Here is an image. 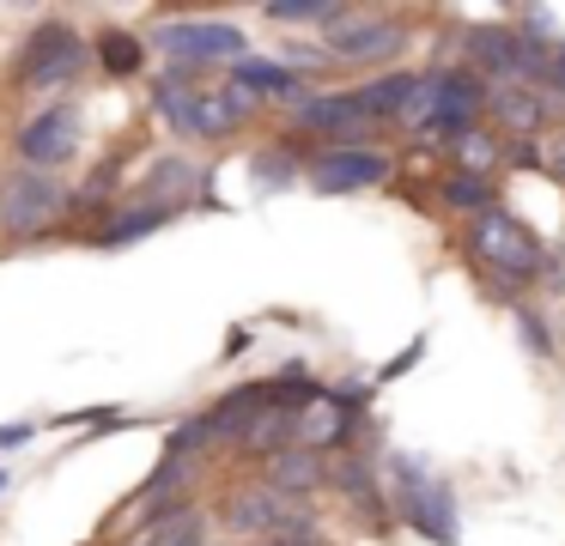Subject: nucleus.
I'll return each instance as SVG.
<instances>
[{"mask_svg":"<svg viewBox=\"0 0 565 546\" xmlns=\"http://www.w3.org/2000/svg\"><path fill=\"white\" fill-rule=\"evenodd\" d=\"M516 328H523V340H529V352H553V340H547V328H541V315H529V310H516Z\"/></svg>","mask_w":565,"mask_h":546,"instance_id":"obj_24","label":"nucleus"},{"mask_svg":"<svg viewBox=\"0 0 565 546\" xmlns=\"http://www.w3.org/2000/svg\"><path fill=\"white\" fill-rule=\"evenodd\" d=\"M140 546H207V522L189 516V510H177V516L159 522V528H152Z\"/></svg>","mask_w":565,"mask_h":546,"instance_id":"obj_21","label":"nucleus"},{"mask_svg":"<svg viewBox=\"0 0 565 546\" xmlns=\"http://www.w3.org/2000/svg\"><path fill=\"white\" fill-rule=\"evenodd\" d=\"M329 480V468H322V456L317 449H305V443H292V449H280V456L268 461V485L274 492H310V485H322Z\"/></svg>","mask_w":565,"mask_h":546,"instance_id":"obj_13","label":"nucleus"},{"mask_svg":"<svg viewBox=\"0 0 565 546\" xmlns=\"http://www.w3.org/2000/svg\"><path fill=\"white\" fill-rule=\"evenodd\" d=\"M62 206H67V182L55 170H19L0 189V225L13 231V237H31V231L55 225Z\"/></svg>","mask_w":565,"mask_h":546,"instance_id":"obj_5","label":"nucleus"},{"mask_svg":"<svg viewBox=\"0 0 565 546\" xmlns=\"http://www.w3.org/2000/svg\"><path fill=\"white\" fill-rule=\"evenodd\" d=\"M164 206L159 201H140V206H128V213H116L110 225H98V243L104 249H122V243H140V237H152V231L164 225Z\"/></svg>","mask_w":565,"mask_h":546,"instance_id":"obj_15","label":"nucleus"},{"mask_svg":"<svg viewBox=\"0 0 565 546\" xmlns=\"http://www.w3.org/2000/svg\"><path fill=\"white\" fill-rule=\"evenodd\" d=\"M79 67H86V43L67 24H43V31H31L25 55H19V85L25 92H62V85L79 79Z\"/></svg>","mask_w":565,"mask_h":546,"instance_id":"obj_4","label":"nucleus"},{"mask_svg":"<svg viewBox=\"0 0 565 546\" xmlns=\"http://www.w3.org/2000/svg\"><path fill=\"white\" fill-rule=\"evenodd\" d=\"M390 468H395V492H402V516L414 522L426 540L456 546V497H450V485L431 480L414 456H395Z\"/></svg>","mask_w":565,"mask_h":546,"instance_id":"obj_3","label":"nucleus"},{"mask_svg":"<svg viewBox=\"0 0 565 546\" xmlns=\"http://www.w3.org/2000/svg\"><path fill=\"white\" fill-rule=\"evenodd\" d=\"M414 92H419V79H414V73H383V79L359 85L353 97H359V109H365L371 121H390V116H407Z\"/></svg>","mask_w":565,"mask_h":546,"instance_id":"obj_14","label":"nucleus"},{"mask_svg":"<svg viewBox=\"0 0 565 546\" xmlns=\"http://www.w3.org/2000/svg\"><path fill=\"white\" fill-rule=\"evenodd\" d=\"M547 79H553V85H559V92H565V43H559V55L547 61Z\"/></svg>","mask_w":565,"mask_h":546,"instance_id":"obj_26","label":"nucleus"},{"mask_svg":"<svg viewBox=\"0 0 565 546\" xmlns=\"http://www.w3.org/2000/svg\"><path fill=\"white\" fill-rule=\"evenodd\" d=\"M444 201L462 206V213H487V206H492V182L475 176V170H450V176H444Z\"/></svg>","mask_w":565,"mask_h":546,"instance_id":"obj_19","label":"nucleus"},{"mask_svg":"<svg viewBox=\"0 0 565 546\" xmlns=\"http://www.w3.org/2000/svg\"><path fill=\"white\" fill-rule=\"evenodd\" d=\"M487 104L499 109V121H511L516 133H535L541 121H547V104H541V92H529V85H504V92H492Z\"/></svg>","mask_w":565,"mask_h":546,"instance_id":"obj_16","label":"nucleus"},{"mask_svg":"<svg viewBox=\"0 0 565 546\" xmlns=\"http://www.w3.org/2000/svg\"><path fill=\"white\" fill-rule=\"evenodd\" d=\"M402 49V24L390 19H347L329 36V61H390Z\"/></svg>","mask_w":565,"mask_h":546,"instance_id":"obj_12","label":"nucleus"},{"mask_svg":"<svg viewBox=\"0 0 565 546\" xmlns=\"http://www.w3.org/2000/svg\"><path fill=\"white\" fill-rule=\"evenodd\" d=\"M152 49H164L177 67H207V61L244 55V31L237 24H213V19H177V24L152 31Z\"/></svg>","mask_w":565,"mask_h":546,"instance_id":"obj_6","label":"nucleus"},{"mask_svg":"<svg viewBox=\"0 0 565 546\" xmlns=\"http://www.w3.org/2000/svg\"><path fill=\"white\" fill-rule=\"evenodd\" d=\"M98 55H104V67H110V73H135L140 67V43L128 31H104L98 36Z\"/></svg>","mask_w":565,"mask_h":546,"instance_id":"obj_22","label":"nucleus"},{"mask_svg":"<svg viewBox=\"0 0 565 546\" xmlns=\"http://www.w3.org/2000/svg\"><path fill=\"white\" fill-rule=\"evenodd\" d=\"M298 128H310V133H322V140H341V146H353V140H371L377 133V121L359 109V97L353 92H334V97H298Z\"/></svg>","mask_w":565,"mask_h":546,"instance_id":"obj_10","label":"nucleus"},{"mask_svg":"<svg viewBox=\"0 0 565 546\" xmlns=\"http://www.w3.org/2000/svg\"><path fill=\"white\" fill-rule=\"evenodd\" d=\"M456 158H462V170H475V176H487V164H492V152H499V146H492V133H480V128H468V133H456Z\"/></svg>","mask_w":565,"mask_h":546,"instance_id":"obj_23","label":"nucleus"},{"mask_svg":"<svg viewBox=\"0 0 565 546\" xmlns=\"http://www.w3.org/2000/svg\"><path fill=\"white\" fill-rule=\"evenodd\" d=\"M256 176L262 182H286V176H292V164H280V158H256Z\"/></svg>","mask_w":565,"mask_h":546,"instance_id":"obj_25","label":"nucleus"},{"mask_svg":"<svg viewBox=\"0 0 565 546\" xmlns=\"http://www.w3.org/2000/svg\"><path fill=\"white\" fill-rule=\"evenodd\" d=\"M79 109L74 104H50L38 121H25V133H19V158H25L31 170H62L67 158L79 152Z\"/></svg>","mask_w":565,"mask_h":546,"instance_id":"obj_7","label":"nucleus"},{"mask_svg":"<svg viewBox=\"0 0 565 546\" xmlns=\"http://www.w3.org/2000/svg\"><path fill=\"white\" fill-rule=\"evenodd\" d=\"M152 109H159L164 121H171L183 140H220V133H232L237 121L249 116V97L237 92H183L177 79L152 85Z\"/></svg>","mask_w":565,"mask_h":546,"instance_id":"obj_1","label":"nucleus"},{"mask_svg":"<svg viewBox=\"0 0 565 546\" xmlns=\"http://www.w3.org/2000/svg\"><path fill=\"white\" fill-rule=\"evenodd\" d=\"M462 49L480 61L487 73H511V79H547V55L535 36L523 31H468Z\"/></svg>","mask_w":565,"mask_h":546,"instance_id":"obj_9","label":"nucleus"},{"mask_svg":"<svg viewBox=\"0 0 565 546\" xmlns=\"http://www.w3.org/2000/svg\"><path fill=\"white\" fill-rule=\"evenodd\" d=\"M547 164H553V170H559V176H565V140H553V152H547Z\"/></svg>","mask_w":565,"mask_h":546,"instance_id":"obj_27","label":"nucleus"},{"mask_svg":"<svg viewBox=\"0 0 565 546\" xmlns=\"http://www.w3.org/2000/svg\"><path fill=\"white\" fill-rule=\"evenodd\" d=\"M195 164H183V158H164V164H152L147 170V189L152 194H159V206H164V213H171V201H183V194L189 189H195Z\"/></svg>","mask_w":565,"mask_h":546,"instance_id":"obj_18","label":"nucleus"},{"mask_svg":"<svg viewBox=\"0 0 565 546\" xmlns=\"http://www.w3.org/2000/svg\"><path fill=\"white\" fill-rule=\"evenodd\" d=\"M468 249H475L492 274H504V279H535L541 261H547L541 243H535V231H529L516 213H504V206L475 213V225H468Z\"/></svg>","mask_w":565,"mask_h":546,"instance_id":"obj_2","label":"nucleus"},{"mask_svg":"<svg viewBox=\"0 0 565 546\" xmlns=\"http://www.w3.org/2000/svg\"><path fill=\"white\" fill-rule=\"evenodd\" d=\"M225 528H237V534H274V540H305L310 522L298 516V510L286 504L274 485H262V492H237L232 504H225Z\"/></svg>","mask_w":565,"mask_h":546,"instance_id":"obj_8","label":"nucleus"},{"mask_svg":"<svg viewBox=\"0 0 565 546\" xmlns=\"http://www.w3.org/2000/svg\"><path fill=\"white\" fill-rule=\"evenodd\" d=\"M262 546H310V540H262Z\"/></svg>","mask_w":565,"mask_h":546,"instance_id":"obj_28","label":"nucleus"},{"mask_svg":"<svg viewBox=\"0 0 565 546\" xmlns=\"http://www.w3.org/2000/svg\"><path fill=\"white\" fill-rule=\"evenodd\" d=\"M274 24H347L353 12L347 7H322V0H280V7H268Z\"/></svg>","mask_w":565,"mask_h":546,"instance_id":"obj_20","label":"nucleus"},{"mask_svg":"<svg viewBox=\"0 0 565 546\" xmlns=\"http://www.w3.org/2000/svg\"><path fill=\"white\" fill-rule=\"evenodd\" d=\"M390 176V158L383 152H365V146H334L310 164V182L322 194H353V189H377Z\"/></svg>","mask_w":565,"mask_h":546,"instance_id":"obj_11","label":"nucleus"},{"mask_svg":"<svg viewBox=\"0 0 565 546\" xmlns=\"http://www.w3.org/2000/svg\"><path fill=\"white\" fill-rule=\"evenodd\" d=\"M237 92H268V97L298 104V97H305V85L292 79V67H274V61H237Z\"/></svg>","mask_w":565,"mask_h":546,"instance_id":"obj_17","label":"nucleus"}]
</instances>
